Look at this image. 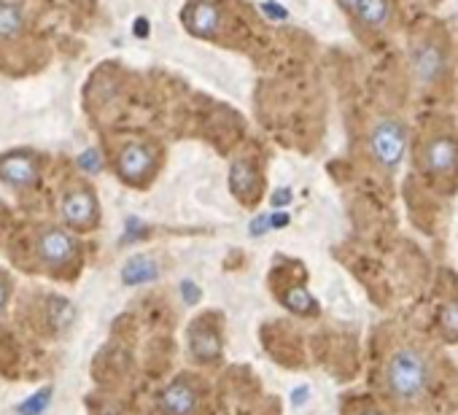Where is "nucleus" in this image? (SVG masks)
I'll return each mask as SVG.
<instances>
[{
	"instance_id": "aec40b11",
	"label": "nucleus",
	"mask_w": 458,
	"mask_h": 415,
	"mask_svg": "<svg viewBox=\"0 0 458 415\" xmlns=\"http://www.w3.org/2000/svg\"><path fill=\"white\" fill-rule=\"evenodd\" d=\"M46 404H49V391L44 388L41 394H35V397H30L25 404H19V413H22V415H38Z\"/></svg>"
},
{
	"instance_id": "c85d7f7f",
	"label": "nucleus",
	"mask_w": 458,
	"mask_h": 415,
	"mask_svg": "<svg viewBox=\"0 0 458 415\" xmlns=\"http://www.w3.org/2000/svg\"><path fill=\"white\" fill-rule=\"evenodd\" d=\"M3 302H6V286H3V280H0V308H3Z\"/></svg>"
},
{
	"instance_id": "f8f14e48",
	"label": "nucleus",
	"mask_w": 458,
	"mask_h": 415,
	"mask_svg": "<svg viewBox=\"0 0 458 415\" xmlns=\"http://www.w3.org/2000/svg\"><path fill=\"white\" fill-rule=\"evenodd\" d=\"M229 186L240 200L251 202L256 200V194H259L261 178L248 159H235L232 168H229Z\"/></svg>"
},
{
	"instance_id": "39448f33",
	"label": "nucleus",
	"mask_w": 458,
	"mask_h": 415,
	"mask_svg": "<svg viewBox=\"0 0 458 415\" xmlns=\"http://www.w3.org/2000/svg\"><path fill=\"white\" fill-rule=\"evenodd\" d=\"M119 175L130 184H143L154 170V151L146 143H127L116 159Z\"/></svg>"
},
{
	"instance_id": "c756f323",
	"label": "nucleus",
	"mask_w": 458,
	"mask_h": 415,
	"mask_svg": "<svg viewBox=\"0 0 458 415\" xmlns=\"http://www.w3.org/2000/svg\"><path fill=\"white\" fill-rule=\"evenodd\" d=\"M359 415H383L380 410H372V407H369V410H364V413H359Z\"/></svg>"
},
{
	"instance_id": "bb28decb",
	"label": "nucleus",
	"mask_w": 458,
	"mask_h": 415,
	"mask_svg": "<svg viewBox=\"0 0 458 415\" xmlns=\"http://www.w3.org/2000/svg\"><path fill=\"white\" fill-rule=\"evenodd\" d=\"M132 30H135L137 38H146L149 35V22L140 16V19H135V25H132Z\"/></svg>"
},
{
	"instance_id": "412c9836",
	"label": "nucleus",
	"mask_w": 458,
	"mask_h": 415,
	"mask_svg": "<svg viewBox=\"0 0 458 415\" xmlns=\"http://www.w3.org/2000/svg\"><path fill=\"white\" fill-rule=\"evenodd\" d=\"M78 165H81V170H87V173H97V170L103 168V159H100V154L94 149H89V151H84V154L78 156Z\"/></svg>"
},
{
	"instance_id": "cd10ccee",
	"label": "nucleus",
	"mask_w": 458,
	"mask_h": 415,
	"mask_svg": "<svg viewBox=\"0 0 458 415\" xmlns=\"http://www.w3.org/2000/svg\"><path fill=\"white\" fill-rule=\"evenodd\" d=\"M340 6H342L345 11H356V6H359V0H340Z\"/></svg>"
},
{
	"instance_id": "6e6552de",
	"label": "nucleus",
	"mask_w": 458,
	"mask_h": 415,
	"mask_svg": "<svg viewBox=\"0 0 458 415\" xmlns=\"http://www.w3.org/2000/svg\"><path fill=\"white\" fill-rule=\"evenodd\" d=\"M76 254V243L68 232L62 230H44L38 235V256L41 261L51 264V267H62L73 259Z\"/></svg>"
},
{
	"instance_id": "5701e85b",
	"label": "nucleus",
	"mask_w": 458,
	"mask_h": 415,
	"mask_svg": "<svg viewBox=\"0 0 458 415\" xmlns=\"http://www.w3.org/2000/svg\"><path fill=\"white\" fill-rule=\"evenodd\" d=\"M291 197H294L291 189H275L273 192V208L275 211H283V208L291 202Z\"/></svg>"
},
{
	"instance_id": "f03ea898",
	"label": "nucleus",
	"mask_w": 458,
	"mask_h": 415,
	"mask_svg": "<svg viewBox=\"0 0 458 415\" xmlns=\"http://www.w3.org/2000/svg\"><path fill=\"white\" fill-rule=\"evenodd\" d=\"M369 151L383 170H394L402 165L407 151V130L399 119H378L369 130Z\"/></svg>"
},
{
	"instance_id": "0eeeda50",
	"label": "nucleus",
	"mask_w": 458,
	"mask_h": 415,
	"mask_svg": "<svg viewBox=\"0 0 458 415\" xmlns=\"http://www.w3.org/2000/svg\"><path fill=\"white\" fill-rule=\"evenodd\" d=\"M199 397L194 391V385L186 378H178L162 391L159 397V410L165 415H194L197 413Z\"/></svg>"
},
{
	"instance_id": "b1692460",
	"label": "nucleus",
	"mask_w": 458,
	"mask_h": 415,
	"mask_svg": "<svg viewBox=\"0 0 458 415\" xmlns=\"http://www.w3.org/2000/svg\"><path fill=\"white\" fill-rule=\"evenodd\" d=\"M181 292H183V302H189V305H192V302H197V299H199V289L194 286V283H192V280H183V283H181Z\"/></svg>"
},
{
	"instance_id": "393cba45",
	"label": "nucleus",
	"mask_w": 458,
	"mask_h": 415,
	"mask_svg": "<svg viewBox=\"0 0 458 415\" xmlns=\"http://www.w3.org/2000/svg\"><path fill=\"white\" fill-rule=\"evenodd\" d=\"M270 218H273V230H283L289 224V213H283V211H273Z\"/></svg>"
},
{
	"instance_id": "4468645a",
	"label": "nucleus",
	"mask_w": 458,
	"mask_h": 415,
	"mask_svg": "<svg viewBox=\"0 0 458 415\" xmlns=\"http://www.w3.org/2000/svg\"><path fill=\"white\" fill-rule=\"evenodd\" d=\"M159 275V267L151 256H132V259L124 264L122 280L127 286H140V283H149Z\"/></svg>"
},
{
	"instance_id": "20e7f679",
	"label": "nucleus",
	"mask_w": 458,
	"mask_h": 415,
	"mask_svg": "<svg viewBox=\"0 0 458 415\" xmlns=\"http://www.w3.org/2000/svg\"><path fill=\"white\" fill-rule=\"evenodd\" d=\"M421 168L426 170L428 175H453L458 170V143L450 135H437L423 146L421 151Z\"/></svg>"
},
{
	"instance_id": "9b49d317",
	"label": "nucleus",
	"mask_w": 458,
	"mask_h": 415,
	"mask_svg": "<svg viewBox=\"0 0 458 415\" xmlns=\"http://www.w3.org/2000/svg\"><path fill=\"white\" fill-rule=\"evenodd\" d=\"M0 178L11 186H30L38 178L35 159L30 154H25V151L3 156L0 159Z\"/></svg>"
},
{
	"instance_id": "6ab92c4d",
	"label": "nucleus",
	"mask_w": 458,
	"mask_h": 415,
	"mask_svg": "<svg viewBox=\"0 0 458 415\" xmlns=\"http://www.w3.org/2000/svg\"><path fill=\"white\" fill-rule=\"evenodd\" d=\"M259 11L270 22H286L289 19V8L286 6H280V3H275V0H264V3H259Z\"/></svg>"
},
{
	"instance_id": "9d476101",
	"label": "nucleus",
	"mask_w": 458,
	"mask_h": 415,
	"mask_svg": "<svg viewBox=\"0 0 458 415\" xmlns=\"http://www.w3.org/2000/svg\"><path fill=\"white\" fill-rule=\"evenodd\" d=\"M62 216L68 224L73 227H92L97 218V202L94 194L87 189H73L65 200H62Z\"/></svg>"
},
{
	"instance_id": "ddd939ff",
	"label": "nucleus",
	"mask_w": 458,
	"mask_h": 415,
	"mask_svg": "<svg viewBox=\"0 0 458 415\" xmlns=\"http://www.w3.org/2000/svg\"><path fill=\"white\" fill-rule=\"evenodd\" d=\"M353 14L359 16V22L364 27L380 30V27H385V22L391 19V6H388V0H359Z\"/></svg>"
},
{
	"instance_id": "2eb2a0df",
	"label": "nucleus",
	"mask_w": 458,
	"mask_h": 415,
	"mask_svg": "<svg viewBox=\"0 0 458 415\" xmlns=\"http://www.w3.org/2000/svg\"><path fill=\"white\" fill-rule=\"evenodd\" d=\"M280 302L291 310V313H297V316H318V302H316V297L307 292L305 286H289L286 292L280 294Z\"/></svg>"
},
{
	"instance_id": "a878e982",
	"label": "nucleus",
	"mask_w": 458,
	"mask_h": 415,
	"mask_svg": "<svg viewBox=\"0 0 458 415\" xmlns=\"http://www.w3.org/2000/svg\"><path fill=\"white\" fill-rule=\"evenodd\" d=\"M307 397H310V388H307V385H299V388H294V394H291V402H294V404H302Z\"/></svg>"
},
{
	"instance_id": "7ed1b4c3",
	"label": "nucleus",
	"mask_w": 458,
	"mask_h": 415,
	"mask_svg": "<svg viewBox=\"0 0 458 415\" xmlns=\"http://www.w3.org/2000/svg\"><path fill=\"white\" fill-rule=\"evenodd\" d=\"M183 27L197 38H216L224 30V14L213 0H192L183 8Z\"/></svg>"
},
{
	"instance_id": "423d86ee",
	"label": "nucleus",
	"mask_w": 458,
	"mask_h": 415,
	"mask_svg": "<svg viewBox=\"0 0 458 415\" xmlns=\"http://www.w3.org/2000/svg\"><path fill=\"white\" fill-rule=\"evenodd\" d=\"M412 73L415 78L426 87V84H434V81H440L445 73V51L440 44H434V41H421V44H415L412 47Z\"/></svg>"
},
{
	"instance_id": "f257e3e1",
	"label": "nucleus",
	"mask_w": 458,
	"mask_h": 415,
	"mask_svg": "<svg viewBox=\"0 0 458 415\" xmlns=\"http://www.w3.org/2000/svg\"><path fill=\"white\" fill-rule=\"evenodd\" d=\"M383 385L385 394L391 399L410 407L426 397L428 385H431V361L423 351L418 348H399L385 361V372H383Z\"/></svg>"
},
{
	"instance_id": "f3484780",
	"label": "nucleus",
	"mask_w": 458,
	"mask_h": 415,
	"mask_svg": "<svg viewBox=\"0 0 458 415\" xmlns=\"http://www.w3.org/2000/svg\"><path fill=\"white\" fill-rule=\"evenodd\" d=\"M440 332L447 342H458V299H447L440 310Z\"/></svg>"
},
{
	"instance_id": "1a4fd4ad",
	"label": "nucleus",
	"mask_w": 458,
	"mask_h": 415,
	"mask_svg": "<svg viewBox=\"0 0 458 415\" xmlns=\"http://www.w3.org/2000/svg\"><path fill=\"white\" fill-rule=\"evenodd\" d=\"M189 351L202 364H213L221 356V335L216 332L213 323H194L189 332Z\"/></svg>"
},
{
	"instance_id": "4be33fe9",
	"label": "nucleus",
	"mask_w": 458,
	"mask_h": 415,
	"mask_svg": "<svg viewBox=\"0 0 458 415\" xmlns=\"http://www.w3.org/2000/svg\"><path fill=\"white\" fill-rule=\"evenodd\" d=\"M273 230V218H270V213H261L256 216L251 224H248V232H251V237H259V235H264V232Z\"/></svg>"
},
{
	"instance_id": "dca6fc26",
	"label": "nucleus",
	"mask_w": 458,
	"mask_h": 415,
	"mask_svg": "<svg viewBox=\"0 0 458 415\" xmlns=\"http://www.w3.org/2000/svg\"><path fill=\"white\" fill-rule=\"evenodd\" d=\"M25 25V16H22V8L14 6V3H0V41H11L19 35Z\"/></svg>"
},
{
	"instance_id": "a211bd4d",
	"label": "nucleus",
	"mask_w": 458,
	"mask_h": 415,
	"mask_svg": "<svg viewBox=\"0 0 458 415\" xmlns=\"http://www.w3.org/2000/svg\"><path fill=\"white\" fill-rule=\"evenodd\" d=\"M49 318H51V326L54 329H65L68 323L73 321V305L62 297H51L49 299Z\"/></svg>"
}]
</instances>
